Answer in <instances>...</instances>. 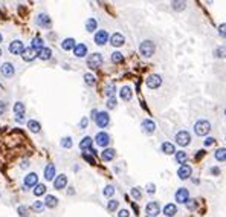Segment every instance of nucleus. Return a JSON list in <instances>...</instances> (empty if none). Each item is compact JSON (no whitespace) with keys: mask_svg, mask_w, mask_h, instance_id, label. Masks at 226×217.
Instances as JSON below:
<instances>
[{"mask_svg":"<svg viewBox=\"0 0 226 217\" xmlns=\"http://www.w3.org/2000/svg\"><path fill=\"white\" fill-rule=\"evenodd\" d=\"M139 52H141V55L150 58L153 54H155V43H153L151 40H145V41H142L141 46H139Z\"/></svg>","mask_w":226,"mask_h":217,"instance_id":"nucleus-1","label":"nucleus"},{"mask_svg":"<svg viewBox=\"0 0 226 217\" xmlns=\"http://www.w3.org/2000/svg\"><path fill=\"white\" fill-rule=\"evenodd\" d=\"M209 130H211V124H209L208 121H205V119L197 121L196 126H194V132H196V135H199V136H205V135H208Z\"/></svg>","mask_w":226,"mask_h":217,"instance_id":"nucleus-2","label":"nucleus"},{"mask_svg":"<svg viewBox=\"0 0 226 217\" xmlns=\"http://www.w3.org/2000/svg\"><path fill=\"white\" fill-rule=\"evenodd\" d=\"M145 84H147V87H148V89H157V87L162 84V78H160L157 73H151V75H148V77H147Z\"/></svg>","mask_w":226,"mask_h":217,"instance_id":"nucleus-3","label":"nucleus"},{"mask_svg":"<svg viewBox=\"0 0 226 217\" xmlns=\"http://www.w3.org/2000/svg\"><path fill=\"white\" fill-rule=\"evenodd\" d=\"M102 64V55L101 54H92L87 58V66L90 69H98Z\"/></svg>","mask_w":226,"mask_h":217,"instance_id":"nucleus-4","label":"nucleus"},{"mask_svg":"<svg viewBox=\"0 0 226 217\" xmlns=\"http://www.w3.org/2000/svg\"><path fill=\"white\" fill-rule=\"evenodd\" d=\"M190 141H191V136H190V133H188L187 130H180V132H177V135H176V142H177L180 147L188 145Z\"/></svg>","mask_w":226,"mask_h":217,"instance_id":"nucleus-5","label":"nucleus"},{"mask_svg":"<svg viewBox=\"0 0 226 217\" xmlns=\"http://www.w3.org/2000/svg\"><path fill=\"white\" fill-rule=\"evenodd\" d=\"M95 122L98 127L104 128V127H107L108 122H110V116L107 115V112H98V115L95 116Z\"/></svg>","mask_w":226,"mask_h":217,"instance_id":"nucleus-6","label":"nucleus"},{"mask_svg":"<svg viewBox=\"0 0 226 217\" xmlns=\"http://www.w3.org/2000/svg\"><path fill=\"white\" fill-rule=\"evenodd\" d=\"M145 213H147L148 217H156L160 213V206H159L157 202H150V203H147V206H145Z\"/></svg>","mask_w":226,"mask_h":217,"instance_id":"nucleus-7","label":"nucleus"},{"mask_svg":"<svg viewBox=\"0 0 226 217\" xmlns=\"http://www.w3.org/2000/svg\"><path fill=\"white\" fill-rule=\"evenodd\" d=\"M9 52L11 54H14V55H20L22 52H23V49H24V46H23V43L20 41V40H14L11 45H9Z\"/></svg>","mask_w":226,"mask_h":217,"instance_id":"nucleus-8","label":"nucleus"},{"mask_svg":"<svg viewBox=\"0 0 226 217\" xmlns=\"http://www.w3.org/2000/svg\"><path fill=\"white\" fill-rule=\"evenodd\" d=\"M188 199H190V191L187 188H179L177 191H176V202L185 203Z\"/></svg>","mask_w":226,"mask_h":217,"instance_id":"nucleus-9","label":"nucleus"},{"mask_svg":"<svg viewBox=\"0 0 226 217\" xmlns=\"http://www.w3.org/2000/svg\"><path fill=\"white\" fill-rule=\"evenodd\" d=\"M96 144L99 145V147H106L108 142H110V136H108L106 132H99V133H96Z\"/></svg>","mask_w":226,"mask_h":217,"instance_id":"nucleus-10","label":"nucleus"},{"mask_svg":"<svg viewBox=\"0 0 226 217\" xmlns=\"http://www.w3.org/2000/svg\"><path fill=\"white\" fill-rule=\"evenodd\" d=\"M0 70H2V75L6 77V78H11L12 75L15 73V69H14V66H12L11 63H3V66L0 68Z\"/></svg>","mask_w":226,"mask_h":217,"instance_id":"nucleus-11","label":"nucleus"},{"mask_svg":"<svg viewBox=\"0 0 226 217\" xmlns=\"http://www.w3.org/2000/svg\"><path fill=\"white\" fill-rule=\"evenodd\" d=\"M124 41H125L124 35L119 34V32H115V34L110 37V45L115 46V47H119V46H122V45H124Z\"/></svg>","mask_w":226,"mask_h":217,"instance_id":"nucleus-12","label":"nucleus"},{"mask_svg":"<svg viewBox=\"0 0 226 217\" xmlns=\"http://www.w3.org/2000/svg\"><path fill=\"white\" fill-rule=\"evenodd\" d=\"M22 57L24 61H32L37 57V51L34 47H24L23 52H22Z\"/></svg>","mask_w":226,"mask_h":217,"instance_id":"nucleus-13","label":"nucleus"},{"mask_svg":"<svg viewBox=\"0 0 226 217\" xmlns=\"http://www.w3.org/2000/svg\"><path fill=\"white\" fill-rule=\"evenodd\" d=\"M142 132L144 133H147V135H151L153 132H155V128H156V124L151 121V119H144L142 121Z\"/></svg>","mask_w":226,"mask_h":217,"instance_id":"nucleus-14","label":"nucleus"},{"mask_svg":"<svg viewBox=\"0 0 226 217\" xmlns=\"http://www.w3.org/2000/svg\"><path fill=\"white\" fill-rule=\"evenodd\" d=\"M191 173H192V170H191V167L190 165H180L179 167V170H177V176L180 177V179H188L191 176Z\"/></svg>","mask_w":226,"mask_h":217,"instance_id":"nucleus-15","label":"nucleus"},{"mask_svg":"<svg viewBox=\"0 0 226 217\" xmlns=\"http://www.w3.org/2000/svg\"><path fill=\"white\" fill-rule=\"evenodd\" d=\"M66 185H67V177H66V174H60L58 177H55V181H54L55 190H60V191H61Z\"/></svg>","mask_w":226,"mask_h":217,"instance_id":"nucleus-16","label":"nucleus"},{"mask_svg":"<svg viewBox=\"0 0 226 217\" xmlns=\"http://www.w3.org/2000/svg\"><path fill=\"white\" fill-rule=\"evenodd\" d=\"M107 40H108L107 31H98V32L95 34V41H96V45H99V46L106 45V43H107Z\"/></svg>","mask_w":226,"mask_h":217,"instance_id":"nucleus-17","label":"nucleus"},{"mask_svg":"<svg viewBox=\"0 0 226 217\" xmlns=\"http://www.w3.org/2000/svg\"><path fill=\"white\" fill-rule=\"evenodd\" d=\"M37 24H38V26H43V28H49V26H50V19H49L48 14H45V12L38 14V17H37Z\"/></svg>","mask_w":226,"mask_h":217,"instance_id":"nucleus-18","label":"nucleus"},{"mask_svg":"<svg viewBox=\"0 0 226 217\" xmlns=\"http://www.w3.org/2000/svg\"><path fill=\"white\" fill-rule=\"evenodd\" d=\"M37 183H38L37 173H29V174L24 177V187H35Z\"/></svg>","mask_w":226,"mask_h":217,"instance_id":"nucleus-19","label":"nucleus"},{"mask_svg":"<svg viewBox=\"0 0 226 217\" xmlns=\"http://www.w3.org/2000/svg\"><path fill=\"white\" fill-rule=\"evenodd\" d=\"M131 89L129 86H124V87H121V90H119V98L122 100V101H130L131 100Z\"/></svg>","mask_w":226,"mask_h":217,"instance_id":"nucleus-20","label":"nucleus"},{"mask_svg":"<svg viewBox=\"0 0 226 217\" xmlns=\"http://www.w3.org/2000/svg\"><path fill=\"white\" fill-rule=\"evenodd\" d=\"M73 54H75V57L78 58H83L87 55V46L86 45H75L73 47Z\"/></svg>","mask_w":226,"mask_h":217,"instance_id":"nucleus-21","label":"nucleus"},{"mask_svg":"<svg viewBox=\"0 0 226 217\" xmlns=\"http://www.w3.org/2000/svg\"><path fill=\"white\" fill-rule=\"evenodd\" d=\"M54 176H55V167H54L52 164H49V165H46V168H45V179H46V181H50V179H54Z\"/></svg>","mask_w":226,"mask_h":217,"instance_id":"nucleus-22","label":"nucleus"},{"mask_svg":"<svg viewBox=\"0 0 226 217\" xmlns=\"http://www.w3.org/2000/svg\"><path fill=\"white\" fill-rule=\"evenodd\" d=\"M37 55H38V58H41V60H48V58H50V55H52V51H50L49 47H41L40 51H37Z\"/></svg>","mask_w":226,"mask_h":217,"instance_id":"nucleus-23","label":"nucleus"},{"mask_svg":"<svg viewBox=\"0 0 226 217\" xmlns=\"http://www.w3.org/2000/svg\"><path fill=\"white\" fill-rule=\"evenodd\" d=\"M160 149H162V151H164L165 155H174V153H176V147H174L171 142H164Z\"/></svg>","mask_w":226,"mask_h":217,"instance_id":"nucleus-24","label":"nucleus"},{"mask_svg":"<svg viewBox=\"0 0 226 217\" xmlns=\"http://www.w3.org/2000/svg\"><path fill=\"white\" fill-rule=\"evenodd\" d=\"M45 205L48 206V208H55V206L58 205V199H57L55 196H52V194L46 196V200H45Z\"/></svg>","mask_w":226,"mask_h":217,"instance_id":"nucleus-25","label":"nucleus"},{"mask_svg":"<svg viewBox=\"0 0 226 217\" xmlns=\"http://www.w3.org/2000/svg\"><path fill=\"white\" fill-rule=\"evenodd\" d=\"M115 156H116V151H115L113 149H106L104 151H102V155H101L102 160H112Z\"/></svg>","mask_w":226,"mask_h":217,"instance_id":"nucleus-26","label":"nucleus"},{"mask_svg":"<svg viewBox=\"0 0 226 217\" xmlns=\"http://www.w3.org/2000/svg\"><path fill=\"white\" fill-rule=\"evenodd\" d=\"M176 213H177V208H176V205H173V203H168V205H165V208H164V214L168 217H173Z\"/></svg>","mask_w":226,"mask_h":217,"instance_id":"nucleus-27","label":"nucleus"},{"mask_svg":"<svg viewBox=\"0 0 226 217\" xmlns=\"http://www.w3.org/2000/svg\"><path fill=\"white\" fill-rule=\"evenodd\" d=\"M92 147V138L90 136H86L81 139V142H80V149L81 150H89Z\"/></svg>","mask_w":226,"mask_h":217,"instance_id":"nucleus-28","label":"nucleus"},{"mask_svg":"<svg viewBox=\"0 0 226 217\" xmlns=\"http://www.w3.org/2000/svg\"><path fill=\"white\" fill-rule=\"evenodd\" d=\"M28 128H29L31 132H34V133H38V132L41 130V126H40V122H37L35 119H31V121L28 122Z\"/></svg>","mask_w":226,"mask_h":217,"instance_id":"nucleus-29","label":"nucleus"},{"mask_svg":"<svg viewBox=\"0 0 226 217\" xmlns=\"http://www.w3.org/2000/svg\"><path fill=\"white\" fill-rule=\"evenodd\" d=\"M61 47L64 49V51H71L75 47V40L73 38H66L63 43H61Z\"/></svg>","mask_w":226,"mask_h":217,"instance_id":"nucleus-30","label":"nucleus"},{"mask_svg":"<svg viewBox=\"0 0 226 217\" xmlns=\"http://www.w3.org/2000/svg\"><path fill=\"white\" fill-rule=\"evenodd\" d=\"M46 193V185H43V183H37L35 187H34V194L35 196H43Z\"/></svg>","mask_w":226,"mask_h":217,"instance_id":"nucleus-31","label":"nucleus"},{"mask_svg":"<svg viewBox=\"0 0 226 217\" xmlns=\"http://www.w3.org/2000/svg\"><path fill=\"white\" fill-rule=\"evenodd\" d=\"M96 20L95 19H89L87 22H86V31H89V32H93L96 29Z\"/></svg>","mask_w":226,"mask_h":217,"instance_id":"nucleus-32","label":"nucleus"},{"mask_svg":"<svg viewBox=\"0 0 226 217\" xmlns=\"http://www.w3.org/2000/svg\"><path fill=\"white\" fill-rule=\"evenodd\" d=\"M226 150L222 147V149H218L217 151H215V159L217 160H220V162H225V159H226Z\"/></svg>","mask_w":226,"mask_h":217,"instance_id":"nucleus-33","label":"nucleus"},{"mask_svg":"<svg viewBox=\"0 0 226 217\" xmlns=\"http://www.w3.org/2000/svg\"><path fill=\"white\" fill-rule=\"evenodd\" d=\"M31 47H34L35 51H40L41 47H43V40L40 38V37H35L34 40H32V46Z\"/></svg>","mask_w":226,"mask_h":217,"instance_id":"nucleus-34","label":"nucleus"},{"mask_svg":"<svg viewBox=\"0 0 226 217\" xmlns=\"http://www.w3.org/2000/svg\"><path fill=\"white\" fill-rule=\"evenodd\" d=\"M14 113L23 115L24 113V104L23 103H15V106H14Z\"/></svg>","mask_w":226,"mask_h":217,"instance_id":"nucleus-35","label":"nucleus"},{"mask_svg":"<svg viewBox=\"0 0 226 217\" xmlns=\"http://www.w3.org/2000/svg\"><path fill=\"white\" fill-rule=\"evenodd\" d=\"M84 80H86V84H87V86H90V87H92V86H95V77H93V75H92V73H86V75H84Z\"/></svg>","mask_w":226,"mask_h":217,"instance_id":"nucleus-36","label":"nucleus"},{"mask_svg":"<svg viewBox=\"0 0 226 217\" xmlns=\"http://www.w3.org/2000/svg\"><path fill=\"white\" fill-rule=\"evenodd\" d=\"M176 159H177V162L183 164L185 160L188 159V156H187V153H185V151H176Z\"/></svg>","mask_w":226,"mask_h":217,"instance_id":"nucleus-37","label":"nucleus"},{"mask_svg":"<svg viewBox=\"0 0 226 217\" xmlns=\"http://www.w3.org/2000/svg\"><path fill=\"white\" fill-rule=\"evenodd\" d=\"M106 95H107L108 98H113V95H115V84L113 83H110L106 87Z\"/></svg>","mask_w":226,"mask_h":217,"instance_id":"nucleus-38","label":"nucleus"},{"mask_svg":"<svg viewBox=\"0 0 226 217\" xmlns=\"http://www.w3.org/2000/svg\"><path fill=\"white\" fill-rule=\"evenodd\" d=\"M122 60H124V57H122L121 52H113V54H112V61H113V63H121Z\"/></svg>","mask_w":226,"mask_h":217,"instance_id":"nucleus-39","label":"nucleus"},{"mask_svg":"<svg viewBox=\"0 0 226 217\" xmlns=\"http://www.w3.org/2000/svg\"><path fill=\"white\" fill-rule=\"evenodd\" d=\"M61 145H63L64 149H71L72 147V139L69 136L63 138V139H61Z\"/></svg>","mask_w":226,"mask_h":217,"instance_id":"nucleus-40","label":"nucleus"},{"mask_svg":"<svg viewBox=\"0 0 226 217\" xmlns=\"http://www.w3.org/2000/svg\"><path fill=\"white\" fill-rule=\"evenodd\" d=\"M131 196H133V197H134L136 200H139V199L142 197V193H141V190H139L138 187H134V188L131 190Z\"/></svg>","mask_w":226,"mask_h":217,"instance_id":"nucleus-41","label":"nucleus"},{"mask_svg":"<svg viewBox=\"0 0 226 217\" xmlns=\"http://www.w3.org/2000/svg\"><path fill=\"white\" fill-rule=\"evenodd\" d=\"M17 213H18V216L20 217H28V208L23 205H20L17 208Z\"/></svg>","mask_w":226,"mask_h":217,"instance_id":"nucleus-42","label":"nucleus"},{"mask_svg":"<svg viewBox=\"0 0 226 217\" xmlns=\"http://www.w3.org/2000/svg\"><path fill=\"white\" fill-rule=\"evenodd\" d=\"M118 205H119L118 200H110V202L107 203V209L108 211H115V209L118 208Z\"/></svg>","mask_w":226,"mask_h":217,"instance_id":"nucleus-43","label":"nucleus"},{"mask_svg":"<svg viewBox=\"0 0 226 217\" xmlns=\"http://www.w3.org/2000/svg\"><path fill=\"white\" fill-rule=\"evenodd\" d=\"M115 194V188L112 187V185H107L106 188H104V196H107V197H110V196Z\"/></svg>","mask_w":226,"mask_h":217,"instance_id":"nucleus-44","label":"nucleus"},{"mask_svg":"<svg viewBox=\"0 0 226 217\" xmlns=\"http://www.w3.org/2000/svg\"><path fill=\"white\" fill-rule=\"evenodd\" d=\"M43 208H45V205H43V202H40V200H37V202L32 203V209H34V211H41Z\"/></svg>","mask_w":226,"mask_h":217,"instance_id":"nucleus-45","label":"nucleus"},{"mask_svg":"<svg viewBox=\"0 0 226 217\" xmlns=\"http://www.w3.org/2000/svg\"><path fill=\"white\" fill-rule=\"evenodd\" d=\"M173 6H174L176 11H182V9H185V3H183V2H173Z\"/></svg>","mask_w":226,"mask_h":217,"instance_id":"nucleus-46","label":"nucleus"},{"mask_svg":"<svg viewBox=\"0 0 226 217\" xmlns=\"http://www.w3.org/2000/svg\"><path fill=\"white\" fill-rule=\"evenodd\" d=\"M185 205H187V208H188V209H191V211H192V209L196 208V200H194V199H188V200L185 202Z\"/></svg>","mask_w":226,"mask_h":217,"instance_id":"nucleus-47","label":"nucleus"},{"mask_svg":"<svg viewBox=\"0 0 226 217\" xmlns=\"http://www.w3.org/2000/svg\"><path fill=\"white\" fill-rule=\"evenodd\" d=\"M107 107L108 109H115V107H116V100H115V98H108Z\"/></svg>","mask_w":226,"mask_h":217,"instance_id":"nucleus-48","label":"nucleus"},{"mask_svg":"<svg viewBox=\"0 0 226 217\" xmlns=\"http://www.w3.org/2000/svg\"><path fill=\"white\" fill-rule=\"evenodd\" d=\"M83 158H84L86 160H87V162H89L90 165H95V159H93L92 156H89V155H86V153H84V155H83Z\"/></svg>","mask_w":226,"mask_h":217,"instance_id":"nucleus-49","label":"nucleus"},{"mask_svg":"<svg viewBox=\"0 0 226 217\" xmlns=\"http://www.w3.org/2000/svg\"><path fill=\"white\" fill-rule=\"evenodd\" d=\"M215 144V139L214 138H206V141H205V145L206 147H209V145H214Z\"/></svg>","mask_w":226,"mask_h":217,"instance_id":"nucleus-50","label":"nucleus"},{"mask_svg":"<svg viewBox=\"0 0 226 217\" xmlns=\"http://www.w3.org/2000/svg\"><path fill=\"white\" fill-rule=\"evenodd\" d=\"M147 191H148L150 194H153V193H155V191H156V187H155V183H148V185H147Z\"/></svg>","mask_w":226,"mask_h":217,"instance_id":"nucleus-51","label":"nucleus"},{"mask_svg":"<svg viewBox=\"0 0 226 217\" xmlns=\"http://www.w3.org/2000/svg\"><path fill=\"white\" fill-rule=\"evenodd\" d=\"M87 124H89V119H87V118H83V119H81V122H80V127H81V128H86V127H87Z\"/></svg>","mask_w":226,"mask_h":217,"instance_id":"nucleus-52","label":"nucleus"},{"mask_svg":"<svg viewBox=\"0 0 226 217\" xmlns=\"http://www.w3.org/2000/svg\"><path fill=\"white\" fill-rule=\"evenodd\" d=\"M130 214H129V211L127 209H121L119 211V214H118V217H129Z\"/></svg>","mask_w":226,"mask_h":217,"instance_id":"nucleus-53","label":"nucleus"},{"mask_svg":"<svg viewBox=\"0 0 226 217\" xmlns=\"http://www.w3.org/2000/svg\"><path fill=\"white\" fill-rule=\"evenodd\" d=\"M5 110H6V103L0 101V115H3V113H5Z\"/></svg>","mask_w":226,"mask_h":217,"instance_id":"nucleus-54","label":"nucleus"},{"mask_svg":"<svg viewBox=\"0 0 226 217\" xmlns=\"http://www.w3.org/2000/svg\"><path fill=\"white\" fill-rule=\"evenodd\" d=\"M15 121H17V122H23L24 121V113L23 115H15Z\"/></svg>","mask_w":226,"mask_h":217,"instance_id":"nucleus-55","label":"nucleus"},{"mask_svg":"<svg viewBox=\"0 0 226 217\" xmlns=\"http://www.w3.org/2000/svg\"><path fill=\"white\" fill-rule=\"evenodd\" d=\"M203 155H205V151L200 150V151H197V156H196V160H199L200 158H203Z\"/></svg>","mask_w":226,"mask_h":217,"instance_id":"nucleus-56","label":"nucleus"},{"mask_svg":"<svg viewBox=\"0 0 226 217\" xmlns=\"http://www.w3.org/2000/svg\"><path fill=\"white\" fill-rule=\"evenodd\" d=\"M225 28H226V24L223 23V24L220 26V35H222V37H225Z\"/></svg>","mask_w":226,"mask_h":217,"instance_id":"nucleus-57","label":"nucleus"},{"mask_svg":"<svg viewBox=\"0 0 226 217\" xmlns=\"http://www.w3.org/2000/svg\"><path fill=\"white\" fill-rule=\"evenodd\" d=\"M215 54H217V55H215V57H222V54H223V49H220V51H217V52H215Z\"/></svg>","mask_w":226,"mask_h":217,"instance_id":"nucleus-58","label":"nucleus"},{"mask_svg":"<svg viewBox=\"0 0 226 217\" xmlns=\"http://www.w3.org/2000/svg\"><path fill=\"white\" fill-rule=\"evenodd\" d=\"M22 167H23V168H28V167H29V162H28V160H26V162H23V165H22Z\"/></svg>","mask_w":226,"mask_h":217,"instance_id":"nucleus-59","label":"nucleus"},{"mask_svg":"<svg viewBox=\"0 0 226 217\" xmlns=\"http://www.w3.org/2000/svg\"><path fill=\"white\" fill-rule=\"evenodd\" d=\"M2 40H3V37H2V34H0V43H2Z\"/></svg>","mask_w":226,"mask_h":217,"instance_id":"nucleus-60","label":"nucleus"},{"mask_svg":"<svg viewBox=\"0 0 226 217\" xmlns=\"http://www.w3.org/2000/svg\"><path fill=\"white\" fill-rule=\"evenodd\" d=\"M0 55H2V49H0Z\"/></svg>","mask_w":226,"mask_h":217,"instance_id":"nucleus-61","label":"nucleus"}]
</instances>
